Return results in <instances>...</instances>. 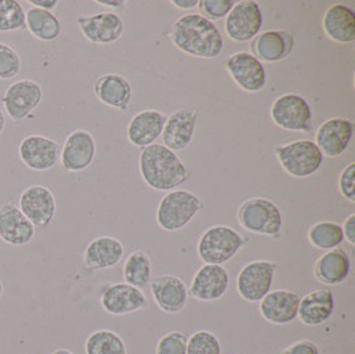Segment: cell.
<instances>
[{"instance_id": "7", "label": "cell", "mask_w": 355, "mask_h": 354, "mask_svg": "<svg viewBox=\"0 0 355 354\" xmlns=\"http://www.w3.org/2000/svg\"><path fill=\"white\" fill-rule=\"evenodd\" d=\"M270 117L277 127L291 132H310L313 129V110L305 97L284 94L270 107Z\"/></svg>"}, {"instance_id": "42", "label": "cell", "mask_w": 355, "mask_h": 354, "mask_svg": "<svg viewBox=\"0 0 355 354\" xmlns=\"http://www.w3.org/2000/svg\"><path fill=\"white\" fill-rule=\"evenodd\" d=\"M28 3L35 8L46 10V11H51V12H52V10H55L59 6L58 0H28Z\"/></svg>"}, {"instance_id": "46", "label": "cell", "mask_w": 355, "mask_h": 354, "mask_svg": "<svg viewBox=\"0 0 355 354\" xmlns=\"http://www.w3.org/2000/svg\"><path fill=\"white\" fill-rule=\"evenodd\" d=\"M51 354H73L71 351H68V349H58V351H55L53 353Z\"/></svg>"}, {"instance_id": "33", "label": "cell", "mask_w": 355, "mask_h": 354, "mask_svg": "<svg viewBox=\"0 0 355 354\" xmlns=\"http://www.w3.org/2000/svg\"><path fill=\"white\" fill-rule=\"evenodd\" d=\"M310 244L320 251H331L343 242L342 226L333 221H320L310 226L307 233Z\"/></svg>"}, {"instance_id": "38", "label": "cell", "mask_w": 355, "mask_h": 354, "mask_svg": "<svg viewBox=\"0 0 355 354\" xmlns=\"http://www.w3.org/2000/svg\"><path fill=\"white\" fill-rule=\"evenodd\" d=\"M187 342L188 338L182 332H169L159 339L156 354H187Z\"/></svg>"}, {"instance_id": "45", "label": "cell", "mask_w": 355, "mask_h": 354, "mask_svg": "<svg viewBox=\"0 0 355 354\" xmlns=\"http://www.w3.org/2000/svg\"><path fill=\"white\" fill-rule=\"evenodd\" d=\"M4 128H6V115L3 112V110H0V136L4 132Z\"/></svg>"}, {"instance_id": "4", "label": "cell", "mask_w": 355, "mask_h": 354, "mask_svg": "<svg viewBox=\"0 0 355 354\" xmlns=\"http://www.w3.org/2000/svg\"><path fill=\"white\" fill-rule=\"evenodd\" d=\"M246 242L241 233L230 226H210L198 240L197 255L205 264L224 265L243 249Z\"/></svg>"}, {"instance_id": "30", "label": "cell", "mask_w": 355, "mask_h": 354, "mask_svg": "<svg viewBox=\"0 0 355 354\" xmlns=\"http://www.w3.org/2000/svg\"><path fill=\"white\" fill-rule=\"evenodd\" d=\"M26 28L40 42H53L62 33L63 26L53 12L31 7L26 11Z\"/></svg>"}, {"instance_id": "36", "label": "cell", "mask_w": 355, "mask_h": 354, "mask_svg": "<svg viewBox=\"0 0 355 354\" xmlns=\"http://www.w3.org/2000/svg\"><path fill=\"white\" fill-rule=\"evenodd\" d=\"M23 60L11 46L0 42V81L15 79L21 72Z\"/></svg>"}, {"instance_id": "44", "label": "cell", "mask_w": 355, "mask_h": 354, "mask_svg": "<svg viewBox=\"0 0 355 354\" xmlns=\"http://www.w3.org/2000/svg\"><path fill=\"white\" fill-rule=\"evenodd\" d=\"M96 3L100 6H105L111 8H123L127 4L125 0H96Z\"/></svg>"}, {"instance_id": "2", "label": "cell", "mask_w": 355, "mask_h": 354, "mask_svg": "<svg viewBox=\"0 0 355 354\" xmlns=\"http://www.w3.org/2000/svg\"><path fill=\"white\" fill-rule=\"evenodd\" d=\"M139 169L146 185L157 192L175 191L189 177L178 153L162 144L149 145L141 151Z\"/></svg>"}, {"instance_id": "22", "label": "cell", "mask_w": 355, "mask_h": 354, "mask_svg": "<svg viewBox=\"0 0 355 354\" xmlns=\"http://www.w3.org/2000/svg\"><path fill=\"white\" fill-rule=\"evenodd\" d=\"M36 229L17 204L7 201L0 207V239L12 246H24L33 242Z\"/></svg>"}, {"instance_id": "23", "label": "cell", "mask_w": 355, "mask_h": 354, "mask_svg": "<svg viewBox=\"0 0 355 354\" xmlns=\"http://www.w3.org/2000/svg\"><path fill=\"white\" fill-rule=\"evenodd\" d=\"M252 55L263 63H278L285 60L294 49V36L285 30H272L257 35L252 44Z\"/></svg>"}, {"instance_id": "31", "label": "cell", "mask_w": 355, "mask_h": 354, "mask_svg": "<svg viewBox=\"0 0 355 354\" xmlns=\"http://www.w3.org/2000/svg\"><path fill=\"white\" fill-rule=\"evenodd\" d=\"M124 281L135 288L144 289L152 281L150 258L143 251L130 253L123 267Z\"/></svg>"}, {"instance_id": "10", "label": "cell", "mask_w": 355, "mask_h": 354, "mask_svg": "<svg viewBox=\"0 0 355 354\" xmlns=\"http://www.w3.org/2000/svg\"><path fill=\"white\" fill-rule=\"evenodd\" d=\"M263 17L259 3L254 0L236 1L234 7L225 17L227 37L237 43L253 40L262 28Z\"/></svg>"}, {"instance_id": "47", "label": "cell", "mask_w": 355, "mask_h": 354, "mask_svg": "<svg viewBox=\"0 0 355 354\" xmlns=\"http://www.w3.org/2000/svg\"><path fill=\"white\" fill-rule=\"evenodd\" d=\"M3 293H4V285H3V281L0 278V298L3 297Z\"/></svg>"}, {"instance_id": "9", "label": "cell", "mask_w": 355, "mask_h": 354, "mask_svg": "<svg viewBox=\"0 0 355 354\" xmlns=\"http://www.w3.org/2000/svg\"><path fill=\"white\" fill-rule=\"evenodd\" d=\"M278 264L256 260L246 264L237 276V292L248 303H259L273 287Z\"/></svg>"}, {"instance_id": "32", "label": "cell", "mask_w": 355, "mask_h": 354, "mask_svg": "<svg viewBox=\"0 0 355 354\" xmlns=\"http://www.w3.org/2000/svg\"><path fill=\"white\" fill-rule=\"evenodd\" d=\"M84 349L85 354H128L124 339L108 329L91 333L85 341Z\"/></svg>"}, {"instance_id": "5", "label": "cell", "mask_w": 355, "mask_h": 354, "mask_svg": "<svg viewBox=\"0 0 355 354\" xmlns=\"http://www.w3.org/2000/svg\"><path fill=\"white\" fill-rule=\"evenodd\" d=\"M243 229L254 233L278 239L282 233V213L278 205L266 197H252L243 201L237 213Z\"/></svg>"}, {"instance_id": "8", "label": "cell", "mask_w": 355, "mask_h": 354, "mask_svg": "<svg viewBox=\"0 0 355 354\" xmlns=\"http://www.w3.org/2000/svg\"><path fill=\"white\" fill-rule=\"evenodd\" d=\"M43 100V87L37 81L21 79L7 87L1 97V104L7 116L20 123L28 119Z\"/></svg>"}, {"instance_id": "34", "label": "cell", "mask_w": 355, "mask_h": 354, "mask_svg": "<svg viewBox=\"0 0 355 354\" xmlns=\"http://www.w3.org/2000/svg\"><path fill=\"white\" fill-rule=\"evenodd\" d=\"M26 28V10L17 0H0V33Z\"/></svg>"}, {"instance_id": "29", "label": "cell", "mask_w": 355, "mask_h": 354, "mask_svg": "<svg viewBox=\"0 0 355 354\" xmlns=\"http://www.w3.org/2000/svg\"><path fill=\"white\" fill-rule=\"evenodd\" d=\"M352 269V262L347 252L345 249L336 248L324 252L321 258L317 260L314 267V274L317 280L329 287L343 284Z\"/></svg>"}, {"instance_id": "13", "label": "cell", "mask_w": 355, "mask_h": 354, "mask_svg": "<svg viewBox=\"0 0 355 354\" xmlns=\"http://www.w3.org/2000/svg\"><path fill=\"white\" fill-rule=\"evenodd\" d=\"M226 71L243 91L256 94L266 85V69L250 52L240 51L227 58Z\"/></svg>"}, {"instance_id": "3", "label": "cell", "mask_w": 355, "mask_h": 354, "mask_svg": "<svg viewBox=\"0 0 355 354\" xmlns=\"http://www.w3.org/2000/svg\"><path fill=\"white\" fill-rule=\"evenodd\" d=\"M202 208L204 203L197 194L175 189L160 200L156 210V221L165 232H178L188 226Z\"/></svg>"}, {"instance_id": "25", "label": "cell", "mask_w": 355, "mask_h": 354, "mask_svg": "<svg viewBox=\"0 0 355 354\" xmlns=\"http://www.w3.org/2000/svg\"><path fill=\"white\" fill-rule=\"evenodd\" d=\"M322 30L331 42L338 44L354 43V11L342 3L330 6L323 15Z\"/></svg>"}, {"instance_id": "27", "label": "cell", "mask_w": 355, "mask_h": 354, "mask_svg": "<svg viewBox=\"0 0 355 354\" xmlns=\"http://www.w3.org/2000/svg\"><path fill=\"white\" fill-rule=\"evenodd\" d=\"M124 256L121 242L111 236L96 237L84 251V264L89 271H104L116 267Z\"/></svg>"}, {"instance_id": "20", "label": "cell", "mask_w": 355, "mask_h": 354, "mask_svg": "<svg viewBox=\"0 0 355 354\" xmlns=\"http://www.w3.org/2000/svg\"><path fill=\"white\" fill-rule=\"evenodd\" d=\"M150 292L155 303L164 313L176 314L185 309L189 292L185 283L171 274L157 276L150 281Z\"/></svg>"}, {"instance_id": "14", "label": "cell", "mask_w": 355, "mask_h": 354, "mask_svg": "<svg viewBox=\"0 0 355 354\" xmlns=\"http://www.w3.org/2000/svg\"><path fill=\"white\" fill-rule=\"evenodd\" d=\"M19 210L35 226H49L56 214V199L49 187L33 184L19 197Z\"/></svg>"}, {"instance_id": "16", "label": "cell", "mask_w": 355, "mask_h": 354, "mask_svg": "<svg viewBox=\"0 0 355 354\" xmlns=\"http://www.w3.org/2000/svg\"><path fill=\"white\" fill-rule=\"evenodd\" d=\"M354 133V123L345 117H331L323 121L315 132V144L327 158H339L345 153Z\"/></svg>"}, {"instance_id": "6", "label": "cell", "mask_w": 355, "mask_h": 354, "mask_svg": "<svg viewBox=\"0 0 355 354\" xmlns=\"http://www.w3.org/2000/svg\"><path fill=\"white\" fill-rule=\"evenodd\" d=\"M275 156L282 169L293 177L313 176L322 167L324 156L313 140H295L275 148Z\"/></svg>"}, {"instance_id": "26", "label": "cell", "mask_w": 355, "mask_h": 354, "mask_svg": "<svg viewBox=\"0 0 355 354\" xmlns=\"http://www.w3.org/2000/svg\"><path fill=\"white\" fill-rule=\"evenodd\" d=\"M94 92L103 104L121 112L130 108L133 96L130 81L119 74H105L100 76L94 85Z\"/></svg>"}, {"instance_id": "1", "label": "cell", "mask_w": 355, "mask_h": 354, "mask_svg": "<svg viewBox=\"0 0 355 354\" xmlns=\"http://www.w3.org/2000/svg\"><path fill=\"white\" fill-rule=\"evenodd\" d=\"M171 40L181 52L200 59L220 56L225 46L218 27L200 14L178 17L173 23Z\"/></svg>"}, {"instance_id": "37", "label": "cell", "mask_w": 355, "mask_h": 354, "mask_svg": "<svg viewBox=\"0 0 355 354\" xmlns=\"http://www.w3.org/2000/svg\"><path fill=\"white\" fill-rule=\"evenodd\" d=\"M234 4V0H198L197 8L201 17L213 22L225 19Z\"/></svg>"}, {"instance_id": "21", "label": "cell", "mask_w": 355, "mask_h": 354, "mask_svg": "<svg viewBox=\"0 0 355 354\" xmlns=\"http://www.w3.org/2000/svg\"><path fill=\"white\" fill-rule=\"evenodd\" d=\"M300 301V294L293 290H270L259 301V313L270 323L288 325L297 319Z\"/></svg>"}, {"instance_id": "11", "label": "cell", "mask_w": 355, "mask_h": 354, "mask_svg": "<svg viewBox=\"0 0 355 354\" xmlns=\"http://www.w3.org/2000/svg\"><path fill=\"white\" fill-rule=\"evenodd\" d=\"M96 158V140L87 129L72 130L60 151V162L69 174H78L88 169Z\"/></svg>"}, {"instance_id": "39", "label": "cell", "mask_w": 355, "mask_h": 354, "mask_svg": "<svg viewBox=\"0 0 355 354\" xmlns=\"http://www.w3.org/2000/svg\"><path fill=\"white\" fill-rule=\"evenodd\" d=\"M338 188L340 194L349 200L350 203H355V162H349L347 167L342 171L338 180Z\"/></svg>"}, {"instance_id": "28", "label": "cell", "mask_w": 355, "mask_h": 354, "mask_svg": "<svg viewBox=\"0 0 355 354\" xmlns=\"http://www.w3.org/2000/svg\"><path fill=\"white\" fill-rule=\"evenodd\" d=\"M336 309L333 292L317 289L301 298L297 317L306 326H320L327 321Z\"/></svg>"}, {"instance_id": "24", "label": "cell", "mask_w": 355, "mask_h": 354, "mask_svg": "<svg viewBox=\"0 0 355 354\" xmlns=\"http://www.w3.org/2000/svg\"><path fill=\"white\" fill-rule=\"evenodd\" d=\"M166 116L157 110H143L130 119L127 127V137L130 143L144 149L155 144L162 135Z\"/></svg>"}, {"instance_id": "35", "label": "cell", "mask_w": 355, "mask_h": 354, "mask_svg": "<svg viewBox=\"0 0 355 354\" xmlns=\"http://www.w3.org/2000/svg\"><path fill=\"white\" fill-rule=\"evenodd\" d=\"M221 342L208 330H198L188 338L187 354H221Z\"/></svg>"}, {"instance_id": "41", "label": "cell", "mask_w": 355, "mask_h": 354, "mask_svg": "<svg viewBox=\"0 0 355 354\" xmlns=\"http://www.w3.org/2000/svg\"><path fill=\"white\" fill-rule=\"evenodd\" d=\"M343 237L350 245H355V213L350 214L342 226Z\"/></svg>"}, {"instance_id": "40", "label": "cell", "mask_w": 355, "mask_h": 354, "mask_svg": "<svg viewBox=\"0 0 355 354\" xmlns=\"http://www.w3.org/2000/svg\"><path fill=\"white\" fill-rule=\"evenodd\" d=\"M281 354H321L320 348L315 342L309 341V339H302L297 341L294 344L289 345L285 351H282Z\"/></svg>"}, {"instance_id": "19", "label": "cell", "mask_w": 355, "mask_h": 354, "mask_svg": "<svg viewBox=\"0 0 355 354\" xmlns=\"http://www.w3.org/2000/svg\"><path fill=\"white\" fill-rule=\"evenodd\" d=\"M229 288V274L223 265L204 264L194 274L189 294L198 300L211 303L225 296Z\"/></svg>"}, {"instance_id": "12", "label": "cell", "mask_w": 355, "mask_h": 354, "mask_svg": "<svg viewBox=\"0 0 355 354\" xmlns=\"http://www.w3.org/2000/svg\"><path fill=\"white\" fill-rule=\"evenodd\" d=\"M62 146L42 135L26 136L17 148L19 159L35 172H46L60 161Z\"/></svg>"}, {"instance_id": "18", "label": "cell", "mask_w": 355, "mask_h": 354, "mask_svg": "<svg viewBox=\"0 0 355 354\" xmlns=\"http://www.w3.org/2000/svg\"><path fill=\"white\" fill-rule=\"evenodd\" d=\"M198 111L191 108H178L166 117L162 129V143L173 152L185 151L193 142Z\"/></svg>"}, {"instance_id": "43", "label": "cell", "mask_w": 355, "mask_h": 354, "mask_svg": "<svg viewBox=\"0 0 355 354\" xmlns=\"http://www.w3.org/2000/svg\"><path fill=\"white\" fill-rule=\"evenodd\" d=\"M176 8L182 10V11H188V10H193L197 8L198 0H172L171 1Z\"/></svg>"}, {"instance_id": "17", "label": "cell", "mask_w": 355, "mask_h": 354, "mask_svg": "<svg viewBox=\"0 0 355 354\" xmlns=\"http://www.w3.org/2000/svg\"><path fill=\"white\" fill-rule=\"evenodd\" d=\"M100 303L107 313L112 316H125L146 309L148 298L143 290L127 283H116L103 290Z\"/></svg>"}, {"instance_id": "15", "label": "cell", "mask_w": 355, "mask_h": 354, "mask_svg": "<svg viewBox=\"0 0 355 354\" xmlns=\"http://www.w3.org/2000/svg\"><path fill=\"white\" fill-rule=\"evenodd\" d=\"M76 22L83 36L94 44H113L120 40L124 33V22L116 12L81 15Z\"/></svg>"}]
</instances>
